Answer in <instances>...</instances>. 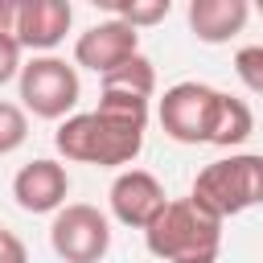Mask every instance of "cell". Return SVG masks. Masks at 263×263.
<instances>
[{
	"label": "cell",
	"instance_id": "6da1fadb",
	"mask_svg": "<svg viewBox=\"0 0 263 263\" xmlns=\"http://www.w3.org/2000/svg\"><path fill=\"white\" fill-rule=\"evenodd\" d=\"M144 127H148V99L123 95V90H103L95 111L66 115L58 123L53 148L74 164L119 168L140 156Z\"/></svg>",
	"mask_w": 263,
	"mask_h": 263
},
{
	"label": "cell",
	"instance_id": "7a4b0ae2",
	"mask_svg": "<svg viewBox=\"0 0 263 263\" xmlns=\"http://www.w3.org/2000/svg\"><path fill=\"white\" fill-rule=\"evenodd\" d=\"M144 242L164 263H218L222 222L201 205H193L189 197H177L152 218V226L144 230Z\"/></svg>",
	"mask_w": 263,
	"mask_h": 263
},
{
	"label": "cell",
	"instance_id": "3957f363",
	"mask_svg": "<svg viewBox=\"0 0 263 263\" xmlns=\"http://www.w3.org/2000/svg\"><path fill=\"white\" fill-rule=\"evenodd\" d=\"M189 201L214 214L218 222L263 205V156L259 152H234L214 164H205L189 189Z\"/></svg>",
	"mask_w": 263,
	"mask_h": 263
},
{
	"label": "cell",
	"instance_id": "277c9868",
	"mask_svg": "<svg viewBox=\"0 0 263 263\" xmlns=\"http://www.w3.org/2000/svg\"><path fill=\"white\" fill-rule=\"evenodd\" d=\"M16 78H21V103L37 119H66L74 111L78 95H82L78 70L66 58H53V53H41V58L25 62Z\"/></svg>",
	"mask_w": 263,
	"mask_h": 263
},
{
	"label": "cell",
	"instance_id": "5b68a950",
	"mask_svg": "<svg viewBox=\"0 0 263 263\" xmlns=\"http://www.w3.org/2000/svg\"><path fill=\"white\" fill-rule=\"evenodd\" d=\"M218 95L205 82H177L164 90L160 99V127L168 140L177 144H210V127H214V111H218Z\"/></svg>",
	"mask_w": 263,
	"mask_h": 263
},
{
	"label": "cell",
	"instance_id": "8992f818",
	"mask_svg": "<svg viewBox=\"0 0 263 263\" xmlns=\"http://www.w3.org/2000/svg\"><path fill=\"white\" fill-rule=\"evenodd\" d=\"M49 247L66 263H99L111 251V226H107V218L95 205L74 201V205H62L53 214Z\"/></svg>",
	"mask_w": 263,
	"mask_h": 263
},
{
	"label": "cell",
	"instance_id": "52a82bcc",
	"mask_svg": "<svg viewBox=\"0 0 263 263\" xmlns=\"http://www.w3.org/2000/svg\"><path fill=\"white\" fill-rule=\"evenodd\" d=\"M136 53H140V33H136L132 25H123V21H115V16L90 25V29L78 33V41H74V66L95 70L99 78H103L107 70L123 66V62L136 58Z\"/></svg>",
	"mask_w": 263,
	"mask_h": 263
},
{
	"label": "cell",
	"instance_id": "ba28073f",
	"mask_svg": "<svg viewBox=\"0 0 263 263\" xmlns=\"http://www.w3.org/2000/svg\"><path fill=\"white\" fill-rule=\"evenodd\" d=\"M111 214L123 222V226H132V230H148L152 226V218L168 205V197H164V185L152 177V173H144V168H123L115 181H111Z\"/></svg>",
	"mask_w": 263,
	"mask_h": 263
},
{
	"label": "cell",
	"instance_id": "9c48e42d",
	"mask_svg": "<svg viewBox=\"0 0 263 263\" xmlns=\"http://www.w3.org/2000/svg\"><path fill=\"white\" fill-rule=\"evenodd\" d=\"M66 193H70V173H66V164H58L49 156L29 160L12 177V197L25 214H58L66 205Z\"/></svg>",
	"mask_w": 263,
	"mask_h": 263
},
{
	"label": "cell",
	"instance_id": "30bf717a",
	"mask_svg": "<svg viewBox=\"0 0 263 263\" xmlns=\"http://www.w3.org/2000/svg\"><path fill=\"white\" fill-rule=\"evenodd\" d=\"M74 8L66 0H16V29L12 41L21 49H53L70 33Z\"/></svg>",
	"mask_w": 263,
	"mask_h": 263
},
{
	"label": "cell",
	"instance_id": "8fae6325",
	"mask_svg": "<svg viewBox=\"0 0 263 263\" xmlns=\"http://www.w3.org/2000/svg\"><path fill=\"white\" fill-rule=\"evenodd\" d=\"M247 16H251L247 0H193L189 4V29L205 45H222L234 33H242Z\"/></svg>",
	"mask_w": 263,
	"mask_h": 263
},
{
	"label": "cell",
	"instance_id": "7c38bea8",
	"mask_svg": "<svg viewBox=\"0 0 263 263\" xmlns=\"http://www.w3.org/2000/svg\"><path fill=\"white\" fill-rule=\"evenodd\" d=\"M255 132V115L242 99L234 95H218V111H214V127H210V144L218 148H234Z\"/></svg>",
	"mask_w": 263,
	"mask_h": 263
},
{
	"label": "cell",
	"instance_id": "4fadbf2b",
	"mask_svg": "<svg viewBox=\"0 0 263 263\" xmlns=\"http://www.w3.org/2000/svg\"><path fill=\"white\" fill-rule=\"evenodd\" d=\"M103 90H123V95L152 99V90H156V70H152V62H148L144 53H136V58H127L123 66H115V70L103 74Z\"/></svg>",
	"mask_w": 263,
	"mask_h": 263
},
{
	"label": "cell",
	"instance_id": "5bb4252c",
	"mask_svg": "<svg viewBox=\"0 0 263 263\" xmlns=\"http://www.w3.org/2000/svg\"><path fill=\"white\" fill-rule=\"evenodd\" d=\"M103 8H107L115 21L132 25V29L160 25V21L173 12V4H168V0H103Z\"/></svg>",
	"mask_w": 263,
	"mask_h": 263
},
{
	"label": "cell",
	"instance_id": "9a60e30c",
	"mask_svg": "<svg viewBox=\"0 0 263 263\" xmlns=\"http://www.w3.org/2000/svg\"><path fill=\"white\" fill-rule=\"evenodd\" d=\"M25 136H29V115H25V107L0 99V156L16 152V148L25 144Z\"/></svg>",
	"mask_w": 263,
	"mask_h": 263
},
{
	"label": "cell",
	"instance_id": "2e32d148",
	"mask_svg": "<svg viewBox=\"0 0 263 263\" xmlns=\"http://www.w3.org/2000/svg\"><path fill=\"white\" fill-rule=\"evenodd\" d=\"M234 74L242 78L247 90L263 95V45H242L234 53Z\"/></svg>",
	"mask_w": 263,
	"mask_h": 263
},
{
	"label": "cell",
	"instance_id": "e0dca14e",
	"mask_svg": "<svg viewBox=\"0 0 263 263\" xmlns=\"http://www.w3.org/2000/svg\"><path fill=\"white\" fill-rule=\"evenodd\" d=\"M16 74H21V45H16L12 37L0 33V86L12 82Z\"/></svg>",
	"mask_w": 263,
	"mask_h": 263
},
{
	"label": "cell",
	"instance_id": "ac0fdd59",
	"mask_svg": "<svg viewBox=\"0 0 263 263\" xmlns=\"http://www.w3.org/2000/svg\"><path fill=\"white\" fill-rule=\"evenodd\" d=\"M0 263H29L25 242H21L12 230H0Z\"/></svg>",
	"mask_w": 263,
	"mask_h": 263
},
{
	"label": "cell",
	"instance_id": "d6986e66",
	"mask_svg": "<svg viewBox=\"0 0 263 263\" xmlns=\"http://www.w3.org/2000/svg\"><path fill=\"white\" fill-rule=\"evenodd\" d=\"M259 16H263V0H259Z\"/></svg>",
	"mask_w": 263,
	"mask_h": 263
},
{
	"label": "cell",
	"instance_id": "ffe728a7",
	"mask_svg": "<svg viewBox=\"0 0 263 263\" xmlns=\"http://www.w3.org/2000/svg\"><path fill=\"white\" fill-rule=\"evenodd\" d=\"M0 230H4V226H0Z\"/></svg>",
	"mask_w": 263,
	"mask_h": 263
}]
</instances>
